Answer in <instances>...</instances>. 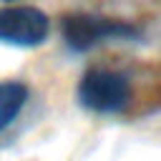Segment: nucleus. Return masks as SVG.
<instances>
[{
	"label": "nucleus",
	"instance_id": "7ed1b4c3",
	"mask_svg": "<svg viewBox=\"0 0 161 161\" xmlns=\"http://www.w3.org/2000/svg\"><path fill=\"white\" fill-rule=\"evenodd\" d=\"M50 33L48 15L35 5H3L0 8V43L35 48Z\"/></svg>",
	"mask_w": 161,
	"mask_h": 161
},
{
	"label": "nucleus",
	"instance_id": "f03ea898",
	"mask_svg": "<svg viewBox=\"0 0 161 161\" xmlns=\"http://www.w3.org/2000/svg\"><path fill=\"white\" fill-rule=\"evenodd\" d=\"M131 101V83L126 75L108 68H91L78 83V103L93 113H118Z\"/></svg>",
	"mask_w": 161,
	"mask_h": 161
},
{
	"label": "nucleus",
	"instance_id": "f257e3e1",
	"mask_svg": "<svg viewBox=\"0 0 161 161\" xmlns=\"http://www.w3.org/2000/svg\"><path fill=\"white\" fill-rule=\"evenodd\" d=\"M60 33L70 50L83 53L108 40L136 38L138 28L118 18H106V15H93V13H70L60 23Z\"/></svg>",
	"mask_w": 161,
	"mask_h": 161
},
{
	"label": "nucleus",
	"instance_id": "20e7f679",
	"mask_svg": "<svg viewBox=\"0 0 161 161\" xmlns=\"http://www.w3.org/2000/svg\"><path fill=\"white\" fill-rule=\"evenodd\" d=\"M28 101V88L20 80H3L0 83V131L8 128Z\"/></svg>",
	"mask_w": 161,
	"mask_h": 161
}]
</instances>
